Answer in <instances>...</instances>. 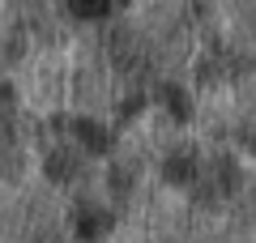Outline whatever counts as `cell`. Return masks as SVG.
<instances>
[{
    "instance_id": "7a4b0ae2",
    "label": "cell",
    "mask_w": 256,
    "mask_h": 243,
    "mask_svg": "<svg viewBox=\"0 0 256 243\" xmlns=\"http://www.w3.org/2000/svg\"><path fill=\"white\" fill-rule=\"evenodd\" d=\"M77 166H82V162H77V154H73V150H60L52 162H47L52 180H60V184H68V180H73V175H77Z\"/></svg>"
},
{
    "instance_id": "3957f363",
    "label": "cell",
    "mask_w": 256,
    "mask_h": 243,
    "mask_svg": "<svg viewBox=\"0 0 256 243\" xmlns=\"http://www.w3.org/2000/svg\"><path fill=\"white\" fill-rule=\"evenodd\" d=\"M0 166H4V171H18V150H13V145L9 141H4V136H0Z\"/></svg>"
},
{
    "instance_id": "6da1fadb",
    "label": "cell",
    "mask_w": 256,
    "mask_h": 243,
    "mask_svg": "<svg viewBox=\"0 0 256 243\" xmlns=\"http://www.w3.org/2000/svg\"><path fill=\"white\" fill-rule=\"evenodd\" d=\"M107 230H111V214L107 209H86L82 222H77V234H82V239H102Z\"/></svg>"
}]
</instances>
